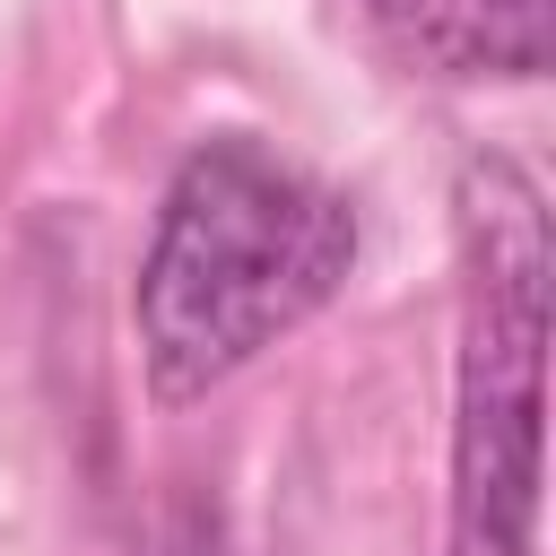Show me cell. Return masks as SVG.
I'll list each match as a JSON object with an SVG mask.
<instances>
[{"mask_svg":"<svg viewBox=\"0 0 556 556\" xmlns=\"http://www.w3.org/2000/svg\"><path fill=\"white\" fill-rule=\"evenodd\" d=\"M356 269V208L252 130H208L156 191L130 287L139 374L165 408L208 400L261 348L304 330Z\"/></svg>","mask_w":556,"mask_h":556,"instance_id":"6da1fadb","label":"cell"},{"mask_svg":"<svg viewBox=\"0 0 556 556\" xmlns=\"http://www.w3.org/2000/svg\"><path fill=\"white\" fill-rule=\"evenodd\" d=\"M460 348L443 556H539V417H547V191L521 156L469 148L452 174Z\"/></svg>","mask_w":556,"mask_h":556,"instance_id":"7a4b0ae2","label":"cell"},{"mask_svg":"<svg viewBox=\"0 0 556 556\" xmlns=\"http://www.w3.org/2000/svg\"><path fill=\"white\" fill-rule=\"evenodd\" d=\"M365 17L434 78H539L556 0H365Z\"/></svg>","mask_w":556,"mask_h":556,"instance_id":"3957f363","label":"cell"}]
</instances>
